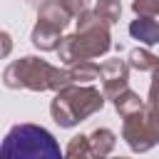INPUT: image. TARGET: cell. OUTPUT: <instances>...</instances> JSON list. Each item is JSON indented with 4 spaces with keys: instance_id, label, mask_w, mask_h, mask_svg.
<instances>
[{
    "instance_id": "cell-1",
    "label": "cell",
    "mask_w": 159,
    "mask_h": 159,
    "mask_svg": "<svg viewBox=\"0 0 159 159\" xmlns=\"http://www.w3.org/2000/svg\"><path fill=\"white\" fill-rule=\"evenodd\" d=\"M0 159H62V149L45 127L15 124L0 142Z\"/></svg>"
}]
</instances>
